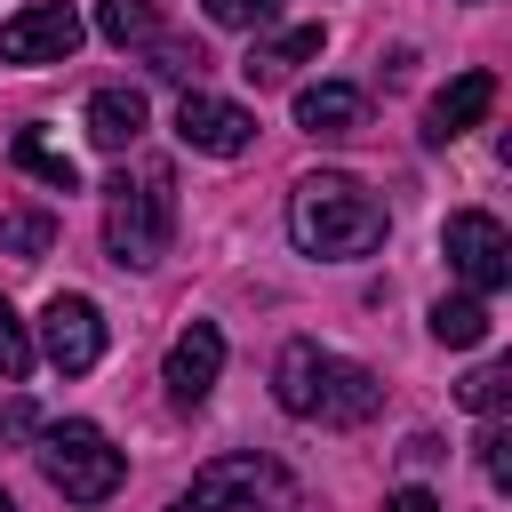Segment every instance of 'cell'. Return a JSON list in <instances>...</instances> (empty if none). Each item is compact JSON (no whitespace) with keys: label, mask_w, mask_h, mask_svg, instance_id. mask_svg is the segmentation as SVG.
I'll return each mask as SVG.
<instances>
[{"label":"cell","mask_w":512,"mask_h":512,"mask_svg":"<svg viewBox=\"0 0 512 512\" xmlns=\"http://www.w3.org/2000/svg\"><path fill=\"white\" fill-rule=\"evenodd\" d=\"M384 512H440V496H432V488H392Z\"/></svg>","instance_id":"d4e9b609"},{"label":"cell","mask_w":512,"mask_h":512,"mask_svg":"<svg viewBox=\"0 0 512 512\" xmlns=\"http://www.w3.org/2000/svg\"><path fill=\"white\" fill-rule=\"evenodd\" d=\"M368 120V96L352 88V80H312V88H296V128L304 136H352Z\"/></svg>","instance_id":"7c38bea8"},{"label":"cell","mask_w":512,"mask_h":512,"mask_svg":"<svg viewBox=\"0 0 512 512\" xmlns=\"http://www.w3.org/2000/svg\"><path fill=\"white\" fill-rule=\"evenodd\" d=\"M456 392H464V408H472V416H496V408L512 400V368H504V360H488V368H472Z\"/></svg>","instance_id":"ffe728a7"},{"label":"cell","mask_w":512,"mask_h":512,"mask_svg":"<svg viewBox=\"0 0 512 512\" xmlns=\"http://www.w3.org/2000/svg\"><path fill=\"white\" fill-rule=\"evenodd\" d=\"M32 368V336H24V320H16V304L0 296V384H16Z\"/></svg>","instance_id":"7402d4cb"},{"label":"cell","mask_w":512,"mask_h":512,"mask_svg":"<svg viewBox=\"0 0 512 512\" xmlns=\"http://www.w3.org/2000/svg\"><path fill=\"white\" fill-rule=\"evenodd\" d=\"M288 240H296L304 256H320V264L368 256V248H384V200H376L360 176L320 168V176H304V184L288 192Z\"/></svg>","instance_id":"7a4b0ae2"},{"label":"cell","mask_w":512,"mask_h":512,"mask_svg":"<svg viewBox=\"0 0 512 512\" xmlns=\"http://www.w3.org/2000/svg\"><path fill=\"white\" fill-rule=\"evenodd\" d=\"M40 440V472H48V488L64 496V504H104L112 488H120V448L88 424V416H64V424H40L32 432Z\"/></svg>","instance_id":"5b68a950"},{"label":"cell","mask_w":512,"mask_h":512,"mask_svg":"<svg viewBox=\"0 0 512 512\" xmlns=\"http://www.w3.org/2000/svg\"><path fill=\"white\" fill-rule=\"evenodd\" d=\"M480 472H488V488H512V432L496 416L480 424Z\"/></svg>","instance_id":"603a6c76"},{"label":"cell","mask_w":512,"mask_h":512,"mask_svg":"<svg viewBox=\"0 0 512 512\" xmlns=\"http://www.w3.org/2000/svg\"><path fill=\"white\" fill-rule=\"evenodd\" d=\"M168 232H176V184H168V168H136V176L120 168L112 200H104V248H112V264H160Z\"/></svg>","instance_id":"3957f363"},{"label":"cell","mask_w":512,"mask_h":512,"mask_svg":"<svg viewBox=\"0 0 512 512\" xmlns=\"http://www.w3.org/2000/svg\"><path fill=\"white\" fill-rule=\"evenodd\" d=\"M272 400H280L288 416H304V424H368V416L384 408V384H376V368H360V360L296 336V344H280V360H272Z\"/></svg>","instance_id":"6da1fadb"},{"label":"cell","mask_w":512,"mask_h":512,"mask_svg":"<svg viewBox=\"0 0 512 512\" xmlns=\"http://www.w3.org/2000/svg\"><path fill=\"white\" fill-rule=\"evenodd\" d=\"M96 32L112 48H144L160 32V16H152V0H96Z\"/></svg>","instance_id":"e0dca14e"},{"label":"cell","mask_w":512,"mask_h":512,"mask_svg":"<svg viewBox=\"0 0 512 512\" xmlns=\"http://www.w3.org/2000/svg\"><path fill=\"white\" fill-rule=\"evenodd\" d=\"M432 336H440L448 352L488 344V296H440V304H432Z\"/></svg>","instance_id":"9a60e30c"},{"label":"cell","mask_w":512,"mask_h":512,"mask_svg":"<svg viewBox=\"0 0 512 512\" xmlns=\"http://www.w3.org/2000/svg\"><path fill=\"white\" fill-rule=\"evenodd\" d=\"M144 48H152V72H160V80H184V88H192V80H200V64H208V56H200V40H168V32H152Z\"/></svg>","instance_id":"d6986e66"},{"label":"cell","mask_w":512,"mask_h":512,"mask_svg":"<svg viewBox=\"0 0 512 512\" xmlns=\"http://www.w3.org/2000/svg\"><path fill=\"white\" fill-rule=\"evenodd\" d=\"M40 352H48L56 376H88V368L104 360V312H96L88 296H48V312H40Z\"/></svg>","instance_id":"52a82bcc"},{"label":"cell","mask_w":512,"mask_h":512,"mask_svg":"<svg viewBox=\"0 0 512 512\" xmlns=\"http://www.w3.org/2000/svg\"><path fill=\"white\" fill-rule=\"evenodd\" d=\"M216 376H224V328H216V320H192V328L168 344L160 384H168V400H176V408H200V400L216 392Z\"/></svg>","instance_id":"30bf717a"},{"label":"cell","mask_w":512,"mask_h":512,"mask_svg":"<svg viewBox=\"0 0 512 512\" xmlns=\"http://www.w3.org/2000/svg\"><path fill=\"white\" fill-rule=\"evenodd\" d=\"M176 136H184L192 152H208V160H232V152L256 144V112H240V104H224V96H208V88H184Z\"/></svg>","instance_id":"9c48e42d"},{"label":"cell","mask_w":512,"mask_h":512,"mask_svg":"<svg viewBox=\"0 0 512 512\" xmlns=\"http://www.w3.org/2000/svg\"><path fill=\"white\" fill-rule=\"evenodd\" d=\"M320 48H328V32H320V24H296V32H280V40H256V48H248V64H240V72H248V80H256V88H264V80H288V72H296V64H312V56H320Z\"/></svg>","instance_id":"4fadbf2b"},{"label":"cell","mask_w":512,"mask_h":512,"mask_svg":"<svg viewBox=\"0 0 512 512\" xmlns=\"http://www.w3.org/2000/svg\"><path fill=\"white\" fill-rule=\"evenodd\" d=\"M72 48H80V16L64 0H32V8H16L0 24V56L8 64H64Z\"/></svg>","instance_id":"ba28073f"},{"label":"cell","mask_w":512,"mask_h":512,"mask_svg":"<svg viewBox=\"0 0 512 512\" xmlns=\"http://www.w3.org/2000/svg\"><path fill=\"white\" fill-rule=\"evenodd\" d=\"M208 8V24H224V32H264L272 16H280V0H200Z\"/></svg>","instance_id":"44dd1931"},{"label":"cell","mask_w":512,"mask_h":512,"mask_svg":"<svg viewBox=\"0 0 512 512\" xmlns=\"http://www.w3.org/2000/svg\"><path fill=\"white\" fill-rule=\"evenodd\" d=\"M32 432H40L32 400H0V440H32Z\"/></svg>","instance_id":"cb8c5ba5"},{"label":"cell","mask_w":512,"mask_h":512,"mask_svg":"<svg viewBox=\"0 0 512 512\" xmlns=\"http://www.w3.org/2000/svg\"><path fill=\"white\" fill-rule=\"evenodd\" d=\"M0 512H16V496H8V488H0Z\"/></svg>","instance_id":"484cf974"},{"label":"cell","mask_w":512,"mask_h":512,"mask_svg":"<svg viewBox=\"0 0 512 512\" xmlns=\"http://www.w3.org/2000/svg\"><path fill=\"white\" fill-rule=\"evenodd\" d=\"M168 512H296V480H288V464L240 448V456L200 464L192 488H184Z\"/></svg>","instance_id":"277c9868"},{"label":"cell","mask_w":512,"mask_h":512,"mask_svg":"<svg viewBox=\"0 0 512 512\" xmlns=\"http://www.w3.org/2000/svg\"><path fill=\"white\" fill-rule=\"evenodd\" d=\"M440 248H448V264H456V280H464L472 296H496V288L512 280V232H504L488 208H464V216H448Z\"/></svg>","instance_id":"8992f818"},{"label":"cell","mask_w":512,"mask_h":512,"mask_svg":"<svg viewBox=\"0 0 512 512\" xmlns=\"http://www.w3.org/2000/svg\"><path fill=\"white\" fill-rule=\"evenodd\" d=\"M88 136H96L104 152H128V144L144 136V96H136V88H96V96H88Z\"/></svg>","instance_id":"5bb4252c"},{"label":"cell","mask_w":512,"mask_h":512,"mask_svg":"<svg viewBox=\"0 0 512 512\" xmlns=\"http://www.w3.org/2000/svg\"><path fill=\"white\" fill-rule=\"evenodd\" d=\"M488 104H496V72H456V80L432 96V112H424V144H456L464 128L488 120Z\"/></svg>","instance_id":"8fae6325"},{"label":"cell","mask_w":512,"mask_h":512,"mask_svg":"<svg viewBox=\"0 0 512 512\" xmlns=\"http://www.w3.org/2000/svg\"><path fill=\"white\" fill-rule=\"evenodd\" d=\"M16 168H32L48 192H80V168H72V152H56L40 128H24V136H16Z\"/></svg>","instance_id":"2e32d148"},{"label":"cell","mask_w":512,"mask_h":512,"mask_svg":"<svg viewBox=\"0 0 512 512\" xmlns=\"http://www.w3.org/2000/svg\"><path fill=\"white\" fill-rule=\"evenodd\" d=\"M48 240H56V216H40V208H16V216H0V256H24V264H40V256H48Z\"/></svg>","instance_id":"ac0fdd59"}]
</instances>
